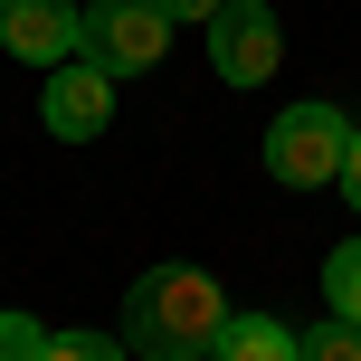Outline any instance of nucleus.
<instances>
[{
  "label": "nucleus",
  "mask_w": 361,
  "mask_h": 361,
  "mask_svg": "<svg viewBox=\"0 0 361 361\" xmlns=\"http://www.w3.org/2000/svg\"><path fill=\"white\" fill-rule=\"evenodd\" d=\"M38 114H48L57 143H95V133H105V114H114V76L76 57V67H57L48 86H38Z\"/></svg>",
  "instance_id": "obj_6"
},
{
  "label": "nucleus",
  "mask_w": 361,
  "mask_h": 361,
  "mask_svg": "<svg viewBox=\"0 0 361 361\" xmlns=\"http://www.w3.org/2000/svg\"><path fill=\"white\" fill-rule=\"evenodd\" d=\"M209 361H305V343H295L276 314H228V333H219Z\"/></svg>",
  "instance_id": "obj_7"
},
{
  "label": "nucleus",
  "mask_w": 361,
  "mask_h": 361,
  "mask_svg": "<svg viewBox=\"0 0 361 361\" xmlns=\"http://www.w3.org/2000/svg\"><path fill=\"white\" fill-rule=\"evenodd\" d=\"M48 352V324H29V314H0V361H38Z\"/></svg>",
  "instance_id": "obj_11"
},
{
  "label": "nucleus",
  "mask_w": 361,
  "mask_h": 361,
  "mask_svg": "<svg viewBox=\"0 0 361 361\" xmlns=\"http://www.w3.org/2000/svg\"><path fill=\"white\" fill-rule=\"evenodd\" d=\"M228 333V286L209 267H152L124 295V352L143 361H209Z\"/></svg>",
  "instance_id": "obj_1"
},
{
  "label": "nucleus",
  "mask_w": 361,
  "mask_h": 361,
  "mask_svg": "<svg viewBox=\"0 0 361 361\" xmlns=\"http://www.w3.org/2000/svg\"><path fill=\"white\" fill-rule=\"evenodd\" d=\"M343 190H352V209H361V124H352V152H343Z\"/></svg>",
  "instance_id": "obj_13"
},
{
  "label": "nucleus",
  "mask_w": 361,
  "mask_h": 361,
  "mask_svg": "<svg viewBox=\"0 0 361 361\" xmlns=\"http://www.w3.org/2000/svg\"><path fill=\"white\" fill-rule=\"evenodd\" d=\"M152 10H162V19H171V29H180V19H200V29H209V19H219V10H228V0H152Z\"/></svg>",
  "instance_id": "obj_12"
},
{
  "label": "nucleus",
  "mask_w": 361,
  "mask_h": 361,
  "mask_svg": "<svg viewBox=\"0 0 361 361\" xmlns=\"http://www.w3.org/2000/svg\"><path fill=\"white\" fill-rule=\"evenodd\" d=\"M343 152H352V114L343 105H286L267 124V171L286 190H324L343 180Z\"/></svg>",
  "instance_id": "obj_2"
},
{
  "label": "nucleus",
  "mask_w": 361,
  "mask_h": 361,
  "mask_svg": "<svg viewBox=\"0 0 361 361\" xmlns=\"http://www.w3.org/2000/svg\"><path fill=\"white\" fill-rule=\"evenodd\" d=\"M276 57H286V29H276L267 0H228V10L209 19V67L228 76V86H267Z\"/></svg>",
  "instance_id": "obj_5"
},
{
  "label": "nucleus",
  "mask_w": 361,
  "mask_h": 361,
  "mask_svg": "<svg viewBox=\"0 0 361 361\" xmlns=\"http://www.w3.org/2000/svg\"><path fill=\"white\" fill-rule=\"evenodd\" d=\"M38 361H133L124 343H114V333H48V352Z\"/></svg>",
  "instance_id": "obj_9"
},
{
  "label": "nucleus",
  "mask_w": 361,
  "mask_h": 361,
  "mask_svg": "<svg viewBox=\"0 0 361 361\" xmlns=\"http://www.w3.org/2000/svg\"><path fill=\"white\" fill-rule=\"evenodd\" d=\"M171 57V19L152 0H86V67L105 76H152Z\"/></svg>",
  "instance_id": "obj_3"
},
{
  "label": "nucleus",
  "mask_w": 361,
  "mask_h": 361,
  "mask_svg": "<svg viewBox=\"0 0 361 361\" xmlns=\"http://www.w3.org/2000/svg\"><path fill=\"white\" fill-rule=\"evenodd\" d=\"M324 305H333V324H361V238H343L324 257Z\"/></svg>",
  "instance_id": "obj_8"
},
{
  "label": "nucleus",
  "mask_w": 361,
  "mask_h": 361,
  "mask_svg": "<svg viewBox=\"0 0 361 361\" xmlns=\"http://www.w3.org/2000/svg\"><path fill=\"white\" fill-rule=\"evenodd\" d=\"M0 48L29 57L38 76H57L86 57V10L76 0H0Z\"/></svg>",
  "instance_id": "obj_4"
},
{
  "label": "nucleus",
  "mask_w": 361,
  "mask_h": 361,
  "mask_svg": "<svg viewBox=\"0 0 361 361\" xmlns=\"http://www.w3.org/2000/svg\"><path fill=\"white\" fill-rule=\"evenodd\" d=\"M295 343H305V361H361V324H314Z\"/></svg>",
  "instance_id": "obj_10"
}]
</instances>
